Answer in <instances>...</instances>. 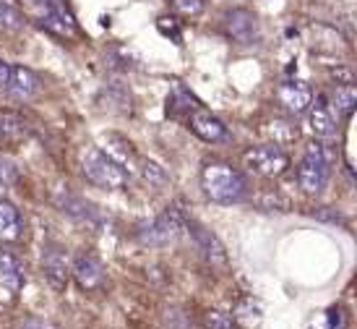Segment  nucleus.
Here are the masks:
<instances>
[{"instance_id": "obj_1", "label": "nucleus", "mask_w": 357, "mask_h": 329, "mask_svg": "<svg viewBox=\"0 0 357 329\" xmlns=\"http://www.w3.org/2000/svg\"><path fill=\"white\" fill-rule=\"evenodd\" d=\"M201 186L208 199L217 204H227V207L245 199V191H248L245 178L227 162H208L201 173Z\"/></svg>"}, {"instance_id": "obj_2", "label": "nucleus", "mask_w": 357, "mask_h": 329, "mask_svg": "<svg viewBox=\"0 0 357 329\" xmlns=\"http://www.w3.org/2000/svg\"><path fill=\"white\" fill-rule=\"evenodd\" d=\"M24 16H31L40 27L58 37H73L76 34V19L63 0H21Z\"/></svg>"}, {"instance_id": "obj_3", "label": "nucleus", "mask_w": 357, "mask_h": 329, "mask_svg": "<svg viewBox=\"0 0 357 329\" xmlns=\"http://www.w3.org/2000/svg\"><path fill=\"white\" fill-rule=\"evenodd\" d=\"M81 173H84L94 186L107 189V191L123 189L126 180H128L123 165H118L107 152L97 149V147H89V149L81 152Z\"/></svg>"}, {"instance_id": "obj_4", "label": "nucleus", "mask_w": 357, "mask_h": 329, "mask_svg": "<svg viewBox=\"0 0 357 329\" xmlns=\"http://www.w3.org/2000/svg\"><path fill=\"white\" fill-rule=\"evenodd\" d=\"M183 228H185V219L180 217V212L167 207L162 214L141 222L136 235H139L144 246H167V243H172L183 233Z\"/></svg>"}, {"instance_id": "obj_5", "label": "nucleus", "mask_w": 357, "mask_h": 329, "mask_svg": "<svg viewBox=\"0 0 357 329\" xmlns=\"http://www.w3.org/2000/svg\"><path fill=\"white\" fill-rule=\"evenodd\" d=\"M328 173H331V168H328V154L324 152L321 144H310L298 168L300 189L305 191V193H321L328 183Z\"/></svg>"}, {"instance_id": "obj_6", "label": "nucleus", "mask_w": 357, "mask_h": 329, "mask_svg": "<svg viewBox=\"0 0 357 329\" xmlns=\"http://www.w3.org/2000/svg\"><path fill=\"white\" fill-rule=\"evenodd\" d=\"M243 162L250 173H256L261 178H279L284 175L289 168V157L279 149V144H261V147H250L243 154Z\"/></svg>"}, {"instance_id": "obj_7", "label": "nucleus", "mask_w": 357, "mask_h": 329, "mask_svg": "<svg viewBox=\"0 0 357 329\" xmlns=\"http://www.w3.org/2000/svg\"><path fill=\"white\" fill-rule=\"evenodd\" d=\"M185 228L190 230V235L196 240L199 251L204 254V259H206L211 267H217V270H227V251L222 246V240H219L208 228H204L201 222H196V219L185 222Z\"/></svg>"}, {"instance_id": "obj_8", "label": "nucleus", "mask_w": 357, "mask_h": 329, "mask_svg": "<svg viewBox=\"0 0 357 329\" xmlns=\"http://www.w3.org/2000/svg\"><path fill=\"white\" fill-rule=\"evenodd\" d=\"M277 100L289 115H303V112H307V108L313 105V89L300 79L282 81L277 89Z\"/></svg>"}, {"instance_id": "obj_9", "label": "nucleus", "mask_w": 357, "mask_h": 329, "mask_svg": "<svg viewBox=\"0 0 357 329\" xmlns=\"http://www.w3.org/2000/svg\"><path fill=\"white\" fill-rule=\"evenodd\" d=\"M225 31L238 45H253L258 40V21L245 8H232L225 13Z\"/></svg>"}, {"instance_id": "obj_10", "label": "nucleus", "mask_w": 357, "mask_h": 329, "mask_svg": "<svg viewBox=\"0 0 357 329\" xmlns=\"http://www.w3.org/2000/svg\"><path fill=\"white\" fill-rule=\"evenodd\" d=\"M188 129L193 131L199 139L208 141V144H219V141L229 139L227 126H225L217 115H211V112L204 108H193L188 112Z\"/></svg>"}, {"instance_id": "obj_11", "label": "nucleus", "mask_w": 357, "mask_h": 329, "mask_svg": "<svg viewBox=\"0 0 357 329\" xmlns=\"http://www.w3.org/2000/svg\"><path fill=\"white\" fill-rule=\"evenodd\" d=\"M42 275L47 279V285L52 290H66L70 279V267L68 256L58 249V246H47L42 254Z\"/></svg>"}, {"instance_id": "obj_12", "label": "nucleus", "mask_w": 357, "mask_h": 329, "mask_svg": "<svg viewBox=\"0 0 357 329\" xmlns=\"http://www.w3.org/2000/svg\"><path fill=\"white\" fill-rule=\"evenodd\" d=\"M70 275L76 277L81 290H100L102 285H105V267H102L100 259H94L89 254L76 256Z\"/></svg>"}, {"instance_id": "obj_13", "label": "nucleus", "mask_w": 357, "mask_h": 329, "mask_svg": "<svg viewBox=\"0 0 357 329\" xmlns=\"http://www.w3.org/2000/svg\"><path fill=\"white\" fill-rule=\"evenodd\" d=\"M6 92H8V97H13V100H21V102L31 100L40 92V76L31 68H24V66H10Z\"/></svg>"}, {"instance_id": "obj_14", "label": "nucleus", "mask_w": 357, "mask_h": 329, "mask_svg": "<svg viewBox=\"0 0 357 329\" xmlns=\"http://www.w3.org/2000/svg\"><path fill=\"white\" fill-rule=\"evenodd\" d=\"M58 204L66 214H70V217L84 222V225H89V228H102V225H105V217H102L100 207H94L91 201L81 199V196H70L68 193V196H60Z\"/></svg>"}, {"instance_id": "obj_15", "label": "nucleus", "mask_w": 357, "mask_h": 329, "mask_svg": "<svg viewBox=\"0 0 357 329\" xmlns=\"http://www.w3.org/2000/svg\"><path fill=\"white\" fill-rule=\"evenodd\" d=\"M232 321L238 329H258L264 321V306L256 298H240L232 309Z\"/></svg>"}, {"instance_id": "obj_16", "label": "nucleus", "mask_w": 357, "mask_h": 329, "mask_svg": "<svg viewBox=\"0 0 357 329\" xmlns=\"http://www.w3.org/2000/svg\"><path fill=\"white\" fill-rule=\"evenodd\" d=\"M0 282H3V288H8L10 293H19L24 288V267H21V261L10 254V251H0Z\"/></svg>"}, {"instance_id": "obj_17", "label": "nucleus", "mask_w": 357, "mask_h": 329, "mask_svg": "<svg viewBox=\"0 0 357 329\" xmlns=\"http://www.w3.org/2000/svg\"><path fill=\"white\" fill-rule=\"evenodd\" d=\"M26 133H29V126L19 112H10V110L0 112V141L3 144H19L26 139Z\"/></svg>"}, {"instance_id": "obj_18", "label": "nucleus", "mask_w": 357, "mask_h": 329, "mask_svg": "<svg viewBox=\"0 0 357 329\" xmlns=\"http://www.w3.org/2000/svg\"><path fill=\"white\" fill-rule=\"evenodd\" d=\"M307 110H310V131H313L316 136H321V139L334 136L337 126H334V115H331V110H328L326 102L318 97L316 105H310Z\"/></svg>"}, {"instance_id": "obj_19", "label": "nucleus", "mask_w": 357, "mask_h": 329, "mask_svg": "<svg viewBox=\"0 0 357 329\" xmlns=\"http://www.w3.org/2000/svg\"><path fill=\"white\" fill-rule=\"evenodd\" d=\"M21 214L10 201L0 199V240H19Z\"/></svg>"}, {"instance_id": "obj_20", "label": "nucleus", "mask_w": 357, "mask_h": 329, "mask_svg": "<svg viewBox=\"0 0 357 329\" xmlns=\"http://www.w3.org/2000/svg\"><path fill=\"white\" fill-rule=\"evenodd\" d=\"M331 108L337 110L342 118H349L357 108L355 84H337V89L331 92Z\"/></svg>"}, {"instance_id": "obj_21", "label": "nucleus", "mask_w": 357, "mask_h": 329, "mask_svg": "<svg viewBox=\"0 0 357 329\" xmlns=\"http://www.w3.org/2000/svg\"><path fill=\"white\" fill-rule=\"evenodd\" d=\"M105 144H107V154L115 162H118V165L133 160V149H130V141H126L123 136H118V133H107V136H105Z\"/></svg>"}, {"instance_id": "obj_22", "label": "nucleus", "mask_w": 357, "mask_h": 329, "mask_svg": "<svg viewBox=\"0 0 357 329\" xmlns=\"http://www.w3.org/2000/svg\"><path fill=\"white\" fill-rule=\"evenodd\" d=\"M0 27L8 31H21L24 27H26V16H24L16 6H10V3H3V0H0Z\"/></svg>"}, {"instance_id": "obj_23", "label": "nucleus", "mask_w": 357, "mask_h": 329, "mask_svg": "<svg viewBox=\"0 0 357 329\" xmlns=\"http://www.w3.org/2000/svg\"><path fill=\"white\" fill-rule=\"evenodd\" d=\"M256 207L264 212H287L289 201L287 196H282L279 191H264L256 196Z\"/></svg>"}, {"instance_id": "obj_24", "label": "nucleus", "mask_w": 357, "mask_h": 329, "mask_svg": "<svg viewBox=\"0 0 357 329\" xmlns=\"http://www.w3.org/2000/svg\"><path fill=\"white\" fill-rule=\"evenodd\" d=\"M204 327L206 329H238L235 327V321H232V316L219 309H208L206 314H204Z\"/></svg>"}, {"instance_id": "obj_25", "label": "nucleus", "mask_w": 357, "mask_h": 329, "mask_svg": "<svg viewBox=\"0 0 357 329\" xmlns=\"http://www.w3.org/2000/svg\"><path fill=\"white\" fill-rule=\"evenodd\" d=\"M342 327H344L342 309H328L326 314L318 316V321H313V329H342Z\"/></svg>"}, {"instance_id": "obj_26", "label": "nucleus", "mask_w": 357, "mask_h": 329, "mask_svg": "<svg viewBox=\"0 0 357 329\" xmlns=\"http://www.w3.org/2000/svg\"><path fill=\"white\" fill-rule=\"evenodd\" d=\"M204 0H172V8L178 10L180 16H185V19H196L204 13Z\"/></svg>"}, {"instance_id": "obj_27", "label": "nucleus", "mask_w": 357, "mask_h": 329, "mask_svg": "<svg viewBox=\"0 0 357 329\" xmlns=\"http://www.w3.org/2000/svg\"><path fill=\"white\" fill-rule=\"evenodd\" d=\"M190 94H185V89H175V94L167 100V110L172 112V115H178V110H183V112H190V110L196 108V105H190Z\"/></svg>"}, {"instance_id": "obj_28", "label": "nucleus", "mask_w": 357, "mask_h": 329, "mask_svg": "<svg viewBox=\"0 0 357 329\" xmlns=\"http://www.w3.org/2000/svg\"><path fill=\"white\" fill-rule=\"evenodd\" d=\"M141 178L146 180L149 186H162L167 180V175H165V170L159 168L157 162H144L141 165Z\"/></svg>"}, {"instance_id": "obj_29", "label": "nucleus", "mask_w": 357, "mask_h": 329, "mask_svg": "<svg viewBox=\"0 0 357 329\" xmlns=\"http://www.w3.org/2000/svg\"><path fill=\"white\" fill-rule=\"evenodd\" d=\"M19 180V168L8 160V157H0V183L8 189Z\"/></svg>"}, {"instance_id": "obj_30", "label": "nucleus", "mask_w": 357, "mask_h": 329, "mask_svg": "<svg viewBox=\"0 0 357 329\" xmlns=\"http://www.w3.org/2000/svg\"><path fill=\"white\" fill-rule=\"evenodd\" d=\"M157 29L162 31V34L172 37L175 42L180 40V27H178V21L172 19V16H159V19H157Z\"/></svg>"}, {"instance_id": "obj_31", "label": "nucleus", "mask_w": 357, "mask_h": 329, "mask_svg": "<svg viewBox=\"0 0 357 329\" xmlns=\"http://www.w3.org/2000/svg\"><path fill=\"white\" fill-rule=\"evenodd\" d=\"M21 329H58V327H52L50 321H45V319H34V316H29V319H24L19 324Z\"/></svg>"}, {"instance_id": "obj_32", "label": "nucleus", "mask_w": 357, "mask_h": 329, "mask_svg": "<svg viewBox=\"0 0 357 329\" xmlns=\"http://www.w3.org/2000/svg\"><path fill=\"white\" fill-rule=\"evenodd\" d=\"M8 76H10V66L6 60H0V92L6 89V84H8Z\"/></svg>"}, {"instance_id": "obj_33", "label": "nucleus", "mask_w": 357, "mask_h": 329, "mask_svg": "<svg viewBox=\"0 0 357 329\" xmlns=\"http://www.w3.org/2000/svg\"><path fill=\"white\" fill-rule=\"evenodd\" d=\"M3 191H6V186H3V183H0V193H3Z\"/></svg>"}]
</instances>
